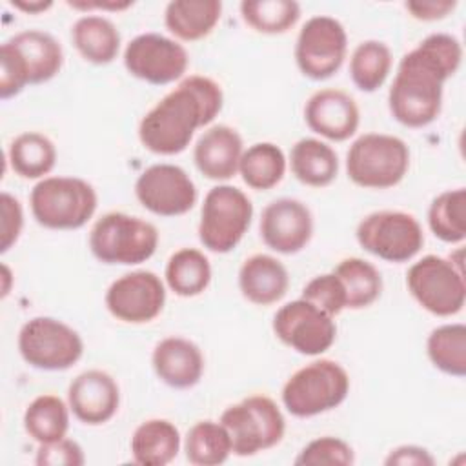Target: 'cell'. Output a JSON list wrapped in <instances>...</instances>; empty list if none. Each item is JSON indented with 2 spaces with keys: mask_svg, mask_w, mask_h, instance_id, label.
<instances>
[{
  "mask_svg": "<svg viewBox=\"0 0 466 466\" xmlns=\"http://www.w3.org/2000/svg\"><path fill=\"white\" fill-rule=\"evenodd\" d=\"M462 62L461 42L448 33H431L408 51L388 91L391 116L411 129L426 127L442 111L444 84Z\"/></svg>",
  "mask_w": 466,
  "mask_h": 466,
  "instance_id": "cell-1",
  "label": "cell"
},
{
  "mask_svg": "<svg viewBox=\"0 0 466 466\" xmlns=\"http://www.w3.org/2000/svg\"><path fill=\"white\" fill-rule=\"evenodd\" d=\"M222 106L224 93L217 80L189 75L142 116L138 140L155 155H178L189 146L198 127L215 120Z\"/></svg>",
  "mask_w": 466,
  "mask_h": 466,
  "instance_id": "cell-2",
  "label": "cell"
},
{
  "mask_svg": "<svg viewBox=\"0 0 466 466\" xmlns=\"http://www.w3.org/2000/svg\"><path fill=\"white\" fill-rule=\"evenodd\" d=\"M62 66L64 49L53 35L40 29L13 35L0 46V98L7 100L25 86L49 82Z\"/></svg>",
  "mask_w": 466,
  "mask_h": 466,
  "instance_id": "cell-3",
  "label": "cell"
},
{
  "mask_svg": "<svg viewBox=\"0 0 466 466\" xmlns=\"http://www.w3.org/2000/svg\"><path fill=\"white\" fill-rule=\"evenodd\" d=\"M33 218L47 229H78L86 226L98 206L95 187L78 177H46L29 195Z\"/></svg>",
  "mask_w": 466,
  "mask_h": 466,
  "instance_id": "cell-4",
  "label": "cell"
},
{
  "mask_svg": "<svg viewBox=\"0 0 466 466\" xmlns=\"http://www.w3.org/2000/svg\"><path fill=\"white\" fill-rule=\"evenodd\" d=\"M348 393V371L337 360L317 359L297 370L284 382L280 399L288 413L309 419L339 408Z\"/></svg>",
  "mask_w": 466,
  "mask_h": 466,
  "instance_id": "cell-5",
  "label": "cell"
},
{
  "mask_svg": "<svg viewBox=\"0 0 466 466\" xmlns=\"http://www.w3.org/2000/svg\"><path fill=\"white\" fill-rule=\"evenodd\" d=\"M158 238V229L146 218L111 211L93 224L89 249L102 264L135 266L155 255Z\"/></svg>",
  "mask_w": 466,
  "mask_h": 466,
  "instance_id": "cell-6",
  "label": "cell"
},
{
  "mask_svg": "<svg viewBox=\"0 0 466 466\" xmlns=\"http://www.w3.org/2000/svg\"><path fill=\"white\" fill-rule=\"evenodd\" d=\"M410 169V149L399 137L364 133L346 153L348 178L364 189H390L402 182Z\"/></svg>",
  "mask_w": 466,
  "mask_h": 466,
  "instance_id": "cell-7",
  "label": "cell"
},
{
  "mask_svg": "<svg viewBox=\"0 0 466 466\" xmlns=\"http://www.w3.org/2000/svg\"><path fill=\"white\" fill-rule=\"evenodd\" d=\"M406 286L417 304L435 317H451L462 311L466 302V280L462 260L426 255L406 271Z\"/></svg>",
  "mask_w": 466,
  "mask_h": 466,
  "instance_id": "cell-8",
  "label": "cell"
},
{
  "mask_svg": "<svg viewBox=\"0 0 466 466\" xmlns=\"http://www.w3.org/2000/svg\"><path fill=\"white\" fill-rule=\"evenodd\" d=\"M228 430L233 455L251 457L280 444L286 433V419L277 402L268 395H249L228 406L220 415Z\"/></svg>",
  "mask_w": 466,
  "mask_h": 466,
  "instance_id": "cell-9",
  "label": "cell"
},
{
  "mask_svg": "<svg viewBox=\"0 0 466 466\" xmlns=\"http://www.w3.org/2000/svg\"><path fill=\"white\" fill-rule=\"evenodd\" d=\"M253 218V204L249 197L229 184L211 187L200 208L198 240L211 253L233 251Z\"/></svg>",
  "mask_w": 466,
  "mask_h": 466,
  "instance_id": "cell-10",
  "label": "cell"
},
{
  "mask_svg": "<svg viewBox=\"0 0 466 466\" xmlns=\"http://www.w3.org/2000/svg\"><path fill=\"white\" fill-rule=\"evenodd\" d=\"M18 351L25 364L42 371H64L84 355L76 329L55 317H33L18 331Z\"/></svg>",
  "mask_w": 466,
  "mask_h": 466,
  "instance_id": "cell-11",
  "label": "cell"
},
{
  "mask_svg": "<svg viewBox=\"0 0 466 466\" xmlns=\"http://www.w3.org/2000/svg\"><path fill=\"white\" fill-rule=\"evenodd\" d=\"M355 238L364 251L393 264L415 258L424 246V231L419 220L399 209H380L366 215L357 224Z\"/></svg>",
  "mask_w": 466,
  "mask_h": 466,
  "instance_id": "cell-12",
  "label": "cell"
},
{
  "mask_svg": "<svg viewBox=\"0 0 466 466\" xmlns=\"http://www.w3.org/2000/svg\"><path fill=\"white\" fill-rule=\"evenodd\" d=\"M348 35L344 25L328 15L306 20L295 42V62L309 80L331 78L344 64Z\"/></svg>",
  "mask_w": 466,
  "mask_h": 466,
  "instance_id": "cell-13",
  "label": "cell"
},
{
  "mask_svg": "<svg viewBox=\"0 0 466 466\" xmlns=\"http://www.w3.org/2000/svg\"><path fill=\"white\" fill-rule=\"evenodd\" d=\"M333 319L315 304L297 299L277 309L271 328L284 346L300 355L317 357L328 351L337 339Z\"/></svg>",
  "mask_w": 466,
  "mask_h": 466,
  "instance_id": "cell-14",
  "label": "cell"
},
{
  "mask_svg": "<svg viewBox=\"0 0 466 466\" xmlns=\"http://www.w3.org/2000/svg\"><path fill=\"white\" fill-rule=\"evenodd\" d=\"M122 60L131 76L153 86L180 80L189 66L186 47L178 40L160 33H142L131 38Z\"/></svg>",
  "mask_w": 466,
  "mask_h": 466,
  "instance_id": "cell-15",
  "label": "cell"
},
{
  "mask_svg": "<svg viewBox=\"0 0 466 466\" xmlns=\"http://www.w3.org/2000/svg\"><path fill=\"white\" fill-rule=\"evenodd\" d=\"M135 197L153 215L180 217L193 209L198 191L180 166L160 162L146 167L138 175Z\"/></svg>",
  "mask_w": 466,
  "mask_h": 466,
  "instance_id": "cell-16",
  "label": "cell"
},
{
  "mask_svg": "<svg viewBox=\"0 0 466 466\" xmlns=\"http://www.w3.org/2000/svg\"><path fill=\"white\" fill-rule=\"evenodd\" d=\"M104 302L116 320L126 324H147L164 309L166 286L153 271H129L109 284Z\"/></svg>",
  "mask_w": 466,
  "mask_h": 466,
  "instance_id": "cell-17",
  "label": "cell"
},
{
  "mask_svg": "<svg viewBox=\"0 0 466 466\" xmlns=\"http://www.w3.org/2000/svg\"><path fill=\"white\" fill-rule=\"evenodd\" d=\"M258 231L269 249L280 255H295L302 251L313 237V215L309 208L297 198H275L262 209Z\"/></svg>",
  "mask_w": 466,
  "mask_h": 466,
  "instance_id": "cell-18",
  "label": "cell"
},
{
  "mask_svg": "<svg viewBox=\"0 0 466 466\" xmlns=\"http://www.w3.org/2000/svg\"><path fill=\"white\" fill-rule=\"evenodd\" d=\"M304 122L315 135L331 142H344L357 133L360 111L355 98L346 91L324 87L308 98Z\"/></svg>",
  "mask_w": 466,
  "mask_h": 466,
  "instance_id": "cell-19",
  "label": "cell"
},
{
  "mask_svg": "<svg viewBox=\"0 0 466 466\" xmlns=\"http://www.w3.org/2000/svg\"><path fill=\"white\" fill-rule=\"evenodd\" d=\"M71 413L87 426L109 422L120 406V388L116 380L102 370L78 373L67 388Z\"/></svg>",
  "mask_w": 466,
  "mask_h": 466,
  "instance_id": "cell-20",
  "label": "cell"
},
{
  "mask_svg": "<svg viewBox=\"0 0 466 466\" xmlns=\"http://www.w3.org/2000/svg\"><path fill=\"white\" fill-rule=\"evenodd\" d=\"M244 153L242 137L226 124L208 127L193 146V162L209 180L224 182L238 173V162Z\"/></svg>",
  "mask_w": 466,
  "mask_h": 466,
  "instance_id": "cell-21",
  "label": "cell"
},
{
  "mask_svg": "<svg viewBox=\"0 0 466 466\" xmlns=\"http://www.w3.org/2000/svg\"><path fill=\"white\" fill-rule=\"evenodd\" d=\"M151 366L166 386L175 390H189L202 379L204 355L193 340L173 335L155 344Z\"/></svg>",
  "mask_w": 466,
  "mask_h": 466,
  "instance_id": "cell-22",
  "label": "cell"
},
{
  "mask_svg": "<svg viewBox=\"0 0 466 466\" xmlns=\"http://www.w3.org/2000/svg\"><path fill=\"white\" fill-rule=\"evenodd\" d=\"M288 288V269L273 255H251L238 269V289L242 297L255 306H269L282 300Z\"/></svg>",
  "mask_w": 466,
  "mask_h": 466,
  "instance_id": "cell-23",
  "label": "cell"
},
{
  "mask_svg": "<svg viewBox=\"0 0 466 466\" xmlns=\"http://www.w3.org/2000/svg\"><path fill=\"white\" fill-rule=\"evenodd\" d=\"M180 431L167 419H147L131 435V457L140 466H166L180 451Z\"/></svg>",
  "mask_w": 466,
  "mask_h": 466,
  "instance_id": "cell-24",
  "label": "cell"
},
{
  "mask_svg": "<svg viewBox=\"0 0 466 466\" xmlns=\"http://www.w3.org/2000/svg\"><path fill=\"white\" fill-rule=\"evenodd\" d=\"M71 42L78 55L95 66L111 64L120 51V31L100 15H84L71 25Z\"/></svg>",
  "mask_w": 466,
  "mask_h": 466,
  "instance_id": "cell-25",
  "label": "cell"
},
{
  "mask_svg": "<svg viewBox=\"0 0 466 466\" xmlns=\"http://www.w3.org/2000/svg\"><path fill=\"white\" fill-rule=\"evenodd\" d=\"M222 16L218 0H173L164 9L167 31L184 42L206 38Z\"/></svg>",
  "mask_w": 466,
  "mask_h": 466,
  "instance_id": "cell-26",
  "label": "cell"
},
{
  "mask_svg": "<svg viewBox=\"0 0 466 466\" xmlns=\"http://www.w3.org/2000/svg\"><path fill=\"white\" fill-rule=\"evenodd\" d=\"M293 177L309 187L329 186L339 173V157L335 149L319 138H300L289 153Z\"/></svg>",
  "mask_w": 466,
  "mask_h": 466,
  "instance_id": "cell-27",
  "label": "cell"
},
{
  "mask_svg": "<svg viewBox=\"0 0 466 466\" xmlns=\"http://www.w3.org/2000/svg\"><path fill=\"white\" fill-rule=\"evenodd\" d=\"M7 162L20 178L42 180L56 164V147L44 133L25 131L11 140Z\"/></svg>",
  "mask_w": 466,
  "mask_h": 466,
  "instance_id": "cell-28",
  "label": "cell"
},
{
  "mask_svg": "<svg viewBox=\"0 0 466 466\" xmlns=\"http://www.w3.org/2000/svg\"><path fill=\"white\" fill-rule=\"evenodd\" d=\"M164 279L175 295L184 299L197 297L211 282V264L200 249L180 248L167 258Z\"/></svg>",
  "mask_w": 466,
  "mask_h": 466,
  "instance_id": "cell-29",
  "label": "cell"
},
{
  "mask_svg": "<svg viewBox=\"0 0 466 466\" xmlns=\"http://www.w3.org/2000/svg\"><path fill=\"white\" fill-rule=\"evenodd\" d=\"M69 404L60 397L44 393L35 397L24 411V430L38 444H47L67 437Z\"/></svg>",
  "mask_w": 466,
  "mask_h": 466,
  "instance_id": "cell-30",
  "label": "cell"
},
{
  "mask_svg": "<svg viewBox=\"0 0 466 466\" xmlns=\"http://www.w3.org/2000/svg\"><path fill=\"white\" fill-rule=\"evenodd\" d=\"M286 166V155L277 144L257 142L244 149L238 162V173L248 187L268 191L284 178Z\"/></svg>",
  "mask_w": 466,
  "mask_h": 466,
  "instance_id": "cell-31",
  "label": "cell"
},
{
  "mask_svg": "<svg viewBox=\"0 0 466 466\" xmlns=\"http://www.w3.org/2000/svg\"><path fill=\"white\" fill-rule=\"evenodd\" d=\"M333 273L344 286L348 309H364L371 306L382 293L380 271L370 260L360 257L342 258Z\"/></svg>",
  "mask_w": 466,
  "mask_h": 466,
  "instance_id": "cell-32",
  "label": "cell"
},
{
  "mask_svg": "<svg viewBox=\"0 0 466 466\" xmlns=\"http://www.w3.org/2000/svg\"><path fill=\"white\" fill-rule=\"evenodd\" d=\"M426 355L439 371L462 379L466 375V326L450 322L433 328L426 339Z\"/></svg>",
  "mask_w": 466,
  "mask_h": 466,
  "instance_id": "cell-33",
  "label": "cell"
},
{
  "mask_svg": "<svg viewBox=\"0 0 466 466\" xmlns=\"http://www.w3.org/2000/svg\"><path fill=\"white\" fill-rule=\"evenodd\" d=\"M186 459L195 466H218L233 453L231 439L222 422L198 420L195 422L184 439Z\"/></svg>",
  "mask_w": 466,
  "mask_h": 466,
  "instance_id": "cell-34",
  "label": "cell"
},
{
  "mask_svg": "<svg viewBox=\"0 0 466 466\" xmlns=\"http://www.w3.org/2000/svg\"><path fill=\"white\" fill-rule=\"evenodd\" d=\"M393 55L380 40L360 42L350 56V76L357 89L373 93L384 86L391 73Z\"/></svg>",
  "mask_w": 466,
  "mask_h": 466,
  "instance_id": "cell-35",
  "label": "cell"
},
{
  "mask_svg": "<svg viewBox=\"0 0 466 466\" xmlns=\"http://www.w3.org/2000/svg\"><path fill=\"white\" fill-rule=\"evenodd\" d=\"M428 226L439 240L461 244L466 238V189L439 193L428 208Z\"/></svg>",
  "mask_w": 466,
  "mask_h": 466,
  "instance_id": "cell-36",
  "label": "cell"
},
{
  "mask_svg": "<svg viewBox=\"0 0 466 466\" xmlns=\"http://www.w3.org/2000/svg\"><path fill=\"white\" fill-rule=\"evenodd\" d=\"M240 16L257 33L282 35L299 22L300 5L293 0H244Z\"/></svg>",
  "mask_w": 466,
  "mask_h": 466,
  "instance_id": "cell-37",
  "label": "cell"
},
{
  "mask_svg": "<svg viewBox=\"0 0 466 466\" xmlns=\"http://www.w3.org/2000/svg\"><path fill=\"white\" fill-rule=\"evenodd\" d=\"M297 466H351L355 462L353 448L333 435L309 441L293 461Z\"/></svg>",
  "mask_w": 466,
  "mask_h": 466,
  "instance_id": "cell-38",
  "label": "cell"
},
{
  "mask_svg": "<svg viewBox=\"0 0 466 466\" xmlns=\"http://www.w3.org/2000/svg\"><path fill=\"white\" fill-rule=\"evenodd\" d=\"M300 299L315 304L331 317H337L342 309H346V291L340 279L333 271L313 277L302 288Z\"/></svg>",
  "mask_w": 466,
  "mask_h": 466,
  "instance_id": "cell-39",
  "label": "cell"
},
{
  "mask_svg": "<svg viewBox=\"0 0 466 466\" xmlns=\"http://www.w3.org/2000/svg\"><path fill=\"white\" fill-rule=\"evenodd\" d=\"M35 462L38 466H82L86 455L76 441L64 437L47 444H38Z\"/></svg>",
  "mask_w": 466,
  "mask_h": 466,
  "instance_id": "cell-40",
  "label": "cell"
},
{
  "mask_svg": "<svg viewBox=\"0 0 466 466\" xmlns=\"http://www.w3.org/2000/svg\"><path fill=\"white\" fill-rule=\"evenodd\" d=\"M0 211H2V224H0V251H9L24 228V209L16 197L7 191L0 195Z\"/></svg>",
  "mask_w": 466,
  "mask_h": 466,
  "instance_id": "cell-41",
  "label": "cell"
},
{
  "mask_svg": "<svg viewBox=\"0 0 466 466\" xmlns=\"http://www.w3.org/2000/svg\"><path fill=\"white\" fill-rule=\"evenodd\" d=\"M406 11L420 22H435L446 18L455 7V0H410L404 4Z\"/></svg>",
  "mask_w": 466,
  "mask_h": 466,
  "instance_id": "cell-42",
  "label": "cell"
},
{
  "mask_svg": "<svg viewBox=\"0 0 466 466\" xmlns=\"http://www.w3.org/2000/svg\"><path fill=\"white\" fill-rule=\"evenodd\" d=\"M386 466H433V455L417 444H402L388 453L384 459Z\"/></svg>",
  "mask_w": 466,
  "mask_h": 466,
  "instance_id": "cell-43",
  "label": "cell"
},
{
  "mask_svg": "<svg viewBox=\"0 0 466 466\" xmlns=\"http://www.w3.org/2000/svg\"><path fill=\"white\" fill-rule=\"evenodd\" d=\"M67 5L76 11H124L133 5L131 0H67Z\"/></svg>",
  "mask_w": 466,
  "mask_h": 466,
  "instance_id": "cell-44",
  "label": "cell"
},
{
  "mask_svg": "<svg viewBox=\"0 0 466 466\" xmlns=\"http://www.w3.org/2000/svg\"><path fill=\"white\" fill-rule=\"evenodd\" d=\"M9 4L15 9H20L29 15H38V13H44L49 7H53L51 0H9Z\"/></svg>",
  "mask_w": 466,
  "mask_h": 466,
  "instance_id": "cell-45",
  "label": "cell"
},
{
  "mask_svg": "<svg viewBox=\"0 0 466 466\" xmlns=\"http://www.w3.org/2000/svg\"><path fill=\"white\" fill-rule=\"evenodd\" d=\"M2 277H4V286H2V297H5L9 293V277H11V271L5 264H2Z\"/></svg>",
  "mask_w": 466,
  "mask_h": 466,
  "instance_id": "cell-46",
  "label": "cell"
}]
</instances>
